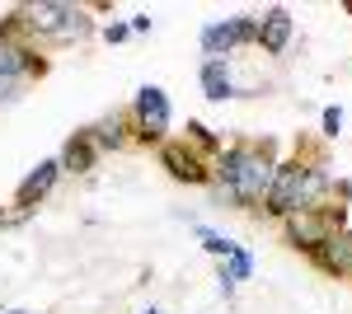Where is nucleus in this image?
<instances>
[{
    "mask_svg": "<svg viewBox=\"0 0 352 314\" xmlns=\"http://www.w3.org/2000/svg\"><path fill=\"white\" fill-rule=\"evenodd\" d=\"M272 146L268 141H235V146H221V155L212 159V183L226 188L235 197V207H258L272 188Z\"/></svg>",
    "mask_w": 352,
    "mask_h": 314,
    "instance_id": "f257e3e1",
    "label": "nucleus"
},
{
    "mask_svg": "<svg viewBox=\"0 0 352 314\" xmlns=\"http://www.w3.org/2000/svg\"><path fill=\"white\" fill-rule=\"evenodd\" d=\"M24 19H28V33H38V38H47V43H80V38L94 33L89 10H80V5H56V0L28 5Z\"/></svg>",
    "mask_w": 352,
    "mask_h": 314,
    "instance_id": "f03ea898",
    "label": "nucleus"
},
{
    "mask_svg": "<svg viewBox=\"0 0 352 314\" xmlns=\"http://www.w3.org/2000/svg\"><path fill=\"white\" fill-rule=\"evenodd\" d=\"M343 216H348L343 202H324V207H315V211H292V216H282L287 244H292V249H305V254H315L329 235L343 230Z\"/></svg>",
    "mask_w": 352,
    "mask_h": 314,
    "instance_id": "7ed1b4c3",
    "label": "nucleus"
},
{
    "mask_svg": "<svg viewBox=\"0 0 352 314\" xmlns=\"http://www.w3.org/2000/svg\"><path fill=\"white\" fill-rule=\"evenodd\" d=\"M244 43H258V19L254 14H235V19H221V24L202 28V52H207V61H226Z\"/></svg>",
    "mask_w": 352,
    "mask_h": 314,
    "instance_id": "20e7f679",
    "label": "nucleus"
},
{
    "mask_svg": "<svg viewBox=\"0 0 352 314\" xmlns=\"http://www.w3.org/2000/svg\"><path fill=\"white\" fill-rule=\"evenodd\" d=\"M305 169L310 164H300V159H282L277 169H272V188L268 197H263V211L268 216H292V211L300 207V188H305Z\"/></svg>",
    "mask_w": 352,
    "mask_h": 314,
    "instance_id": "39448f33",
    "label": "nucleus"
},
{
    "mask_svg": "<svg viewBox=\"0 0 352 314\" xmlns=\"http://www.w3.org/2000/svg\"><path fill=\"white\" fill-rule=\"evenodd\" d=\"M132 127H136V136H141V141H164V131H169V99H164L160 85L136 89Z\"/></svg>",
    "mask_w": 352,
    "mask_h": 314,
    "instance_id": "423d86ee",
    "label": "nucleus"
},
{
    "mask_svg": "<svg viewBox=\"0 0 352 314\" xmlns=\"http://www.w3.org/2000/svg\"><path fill=\"white\" fill-rule=\"evenodd\" d=\"M160 164L179 179V183H212V164L197 155V150H188L184 141H164L160 146Z\"/></svg>",
    "mask_w": 352,
    "mask_h": 314,
    "instance_id": "0eeeda50",
    "label": "nucleus"
},
{
    "mask_svg": "<svg viewBox=\"0 0 352 314\" xmlns=\"http://www.w3.org/2000/svg\"><path fill=\"white\" fill-rule=\"evenodd\" d=\"M56 174H61V164H56V159H43V164L28 174L24 183L14 188V207H19V211H33L38 202H43V197H47V192H52Z\"/></svg>",
    "mask_w": 352,
    "mask_h": 314,
    "instance_id": "6e6552de",
    "label": "nucleus"
},
{
    "mask_svg": "<svg viewBox=\"0 0 352 314\" xmlns=\"http://www.w3.org/2000/svg\"><path fill=\"white\" fill-rule=\"evenodd\" d=\"M28 76H43V61L33 56L28 43H0V80H19L24 85Z\"/></svg>",
    "mask_w": 352,
    "mask_h": 314,
    "instance_id": "1a4fd4ad",
    "label": "nucleus"
},
{
    "mask_svg": "<svg viewBox=\"0 0 352 314\" xmlns=\"http://www.w3.org/2000/svg\"><path fill=\"white\" fill-rule=\"evenodd\" d=\"M287 43H292V14L282 10V5H272L268 14L258 19V43L254 47H263V52H287Z\"/></svg>",
    "mask_w": 352,
    "mask_h": 314,
    "instance_id": "9d476101",
    "label": "nucleus"
},
{
    "mask_svg": "<svg viewBox=\"0 0 352 314\" xmlns=\"http://www.w3.org/2000/svg\"><path fill=\"white\" fill-rule=\"evenodd\" d=\"M310 262H315L320 272H329V277H348V230L329 235L324 244L310 254Z\"/></svg>",
    "mask_w": 352,
    "mask_h": 314,
    "instance_id": "9b49d317",
    "label": "nucleus"
},
{
    "mask_svg": "<svg viewBox=\"0 0 352 314\" xmlns=\"http://www.w3.org/2000/svg\"><path fill=\"white\" fill-rule=\"evenodd\" d=\"M94 155H99V146H94V136L89 131H76L71 141H66V150H61V169H71V174H89L94 169Z\"/></svg>",
    "mask_w": 352,
    "mask_h": 314,
    "instance_id": "f8f14e48",
    "label": "nucleus"
},
{
    "mask_svg": "<svg viewBox=\"0 0 352 314\" xmlns=\"http://www.w3.org/2000/svg\"><path fill=\"white\" fill-rule=\"evenodd\" d=\"M202 94H207L212 104L235 99V80H230V66H226V61H202Z\"/></svg>",
    "mask_w": 352,
    "mask_h": 314,
    "instance_id": "ddd939ff",
    "label": "nucleus"
},
{
    "mask_svg": "<svg viewBox=\"0 0 352 314\" xmlns=\"http://www.w3.org/2000/svg\"><path fill=\"white\" fill-rule=\"evenodd\" d=\"M122 122H127V117H122V113H113V117H104V122H99V127H89L94 146H99V150H122V146H127Z\"/></svg>",
    "mask_w": 352,
    "mask_h": 314,
    "instance_id": "4468645a",
    "label": "nucleus"
},
{
    "mask_svg": "<svg viewBox=\"0 0 352 314\" xmlns=\"http://www.w3.org/2000/svg\"><path fill=\"white\" fill-rule=\"evenodd\" d=\"M184 146H188V150H197L202 159H207V155L217 159V155H221V141H217V136H212L207 127H202V122H188V136H184Z\"/></svg>",
    "mask_w": 352,
    "mask_h": 314,
    "instance_id": "2eb2a0df",
    "label": "nucleus"
},
{
    "mask_svg": "<svg viewBox=\"0 0 352 314\" xmlns=\"http://www.w3.org/2000/svg\"><path fill=\"white\" fill-rule=\"evenodd\" d=\"M249 272H254V258H249V249H240V244H235V254L226 258L221 277H230V282H249Z\"/></svg>",
    "mask_w": 352,
    "mask_h": 314,
    "instance_id": "dca6fc26",
    "label": "nucleus"
},
{
    "mask_svg": "<svg viewBox=\"0 0 352 314\" xmlns=\"http://www.w3.org/2000/svg\"><path fill=\"white\" fill-rule=\"evenodd\" d=\"M197 239H202V249H207V254H217V258H230V254H235V239L217 235V230H207V225L197 230Z\"/></svg>",
    "mask_w": 352,
    "mask_h": 314,
    "instance_id": "f3484780",
    "label": "nucleus"
},
{
    "mask_svg": "<svg viewBox=\"0 0 352 314\" xmlns=\"http://www.w3.org/2000/svg\"><path fill=\"white\" fill-rule=\"evenodd\" d=\"M343 131V108H324V136H338Z\"/></svg>",
    "mask_w": 352,
    "mask_h": 314,
    "instance_id": "a211bd4d",
    "label": "nucleus"
},
{
    "mask_svg": "<svg viewBox=\"0 0 352 314\" xmlns=\"http://www.w3.org/2000/svg\"><path fill=\"white\" fill-rule=\"evenodd\" d=\"M127 33H132V24H109V28H104L109 43H127Z\"/></svg>",
    "mask_w": 352,
    "mask_h": 314,
    "instance_id": "6ab92c4d",
    "label": "nucleus"
},
{
    "mask_svg": "<svg viewBox=\"0 0 352 314\" xmlns=\"http://www.w3.org/2000/svg\"><path fill=\"white\" fill-rule=\"evenodd\" d=\"M19 94V80H0V104H10Z\"/></svg>",
    "mask_w": 352,
    "mask_h": 314,
    "instance_id": "aec40b11",
    "label": "nucleus"
},
{
    "mask_svg": "<svg viewBox=\"0 0 352 314\" xmlns=\"http://www.w3.org/2000/svg\"><path fill=\"white\" fill-rule=\"evenodd\" d=\"M132 33H151V14H136V19H132Z\"/></svg>",
    "mask_w": 352,
    "mask_h": 314,
    "instance_id": "412c9836",
    "label": "nucleus"
},
{
    "mask_svg": "<svg viewBox=\"0 0 352 314\" xmlns=\"http://www.w3.org/2000/svg\"><path fill=\"white\" fill-rule=\"evenodd\" d=\"M348 282H352V230H348Z\"/></svg>",
    "mask_w": 352,
    "mask_h": 314,
    "instance_id": "4be33fe9",
    "label": "nucleus"
},
{
    "mask_svg": "<svg viewBox=\"0 0 352 314\" xmlns=\"http://www.w3.org/2000/svg\"><path fill=\"white\" fill-rule=\"evenodd\" d=\"M343 10H348V14H352V0H343Z\"/></svg>",
    "mask_w": 352,
    "mask_h": 314,
    "instance_id": "5701e85b",
    "label": "nucleus"
},
{
    "mask_svg": "<svg viewBox=\"0 0 352 314\" xmlns=\"http://www.w3.org/2000/svg\"><path fill=\"white\" fill-rule=\"evenodd\" d=\"M0 225H5V211H0Z\"/></svg>",
    "mask_w": 352,
    "mask_h": 314,
    "instance_id": "b1692460",
    "label": "nucleus"
},
{
    "mask_svg": "<svg viewBox=\"0 0 352 314\" xmlns=\"http://www.w3.org/2000/svg\"><path fill=\"white\" fill-rule=\"evenodd\" d=\"M146 314H160V310H146Z\"/></svg>",
    "mask_w": 352,
    "mask_h": 314,
    "instance_id": "393cba45",
    "label": "nucleus"
}]
</instances>
